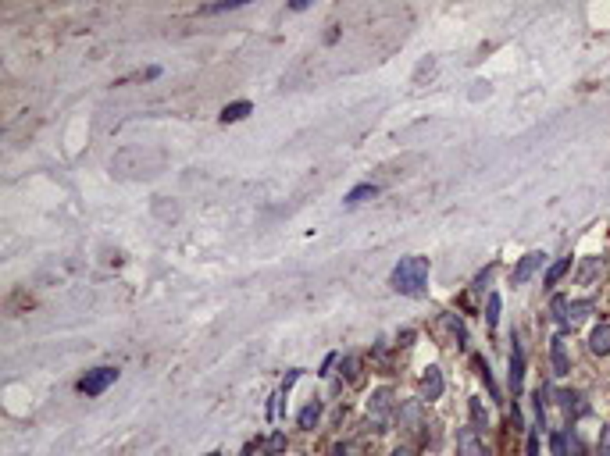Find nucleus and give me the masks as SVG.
<instances>
[{
    "label": "nucleus",
    "instance_id": "f257e3e1",
    "mask_svg": "<svg viewBox=\"0 0 610 456\" xmlns=\"http://www.w3.org/2000/svg\"><path fill=\"white\" fill-rule=\"evenodd\" d=\"M389 282H393V289L403 292V296H421L425 282H428V261L425 257H403L393 268V274H389Z\"/></svg>",
    "mask_w": 610,
    "mask_h": 456
},
{
    "label": "nucleus",
    "instance_id": "f03ea898",
    "mask_svg": "<svg viewBox=\"0 0 610 456\" xmlns=\"http://www.w3.org/2000/svg\"><path fill=\"white\" fill-rule=\"evenodd\" d=\"M118 382V371L114 367H96V371H89L82 382H79V392L82 396H101L107 385H114Z\"/></svg>",
    "mask_w": 610,
    "mask_h": 456
},
{
    "label": "nucleus",
    "instance_id": "7ed1b4c3",
    "mask_svg": "<svg viewBox=\"0 0 610 456\" xmlns=\"http://www.w3.org/2000/svg\"><path fill=\"white\" fill-rule=\"evenodd\" d=\"M389 410H393V396H389L385 389H378V392L372 396V403H368V417H372V424L378 428V432H385V417H389Z\"/></svg>",
    "mask_w": 610,
    "mask_h": 456
},
{
    "label": "nucleus",
    "instance_id": "20e7f679",
    "mask_svg": "<svg viewBox=\"0 0 610 456\" xmlns=\"http://www.w3.org/2000/svg\"><path fill=\"white\" fill-rule=\"evenodd\" d=\"M457 456H489L478 439V428H460L457 432Z\"/></svg>",
    "mask_w": 610,
    "mask_h": 456
},
{
    "label": "nucleus",
    "instance_id": "39448f33",
    "mask_svg": "<svg viewBox=\"0 0 610 456\" xmlns=\"http://www.w3.org/2000/svg\"><path fill=\"white\" fill-rule=\"evenodd\" d=\"M543 261H546V253H543V249H532V253H525V257L518 261V268H514V286H525L528 278L543 268Z\"/></svg>",
    "mask_w": 610,
    "mask_h": 456
},
{
    "label": "nucleus",
    "instance_id": "423d86ee",
    "mask_svg": "<svg viewBox=\"0 0 610 456\" xmlns=\"http://www.w3.org/2000/svg\"><path fill=\"white\" fill-rule=\"evenodd\" d=\"M521 385H525V349L514 339V349H510V389H514V396L521 392Z\"/></svg>",
    "mask_w": 610,
    "mask_h": 456
},
{
    "label": "nucleus",
    "instance_id": "0eeeda50",
    "mask_svg": "<svg viewBox=\"0 0 610 456\" xmlns=\"http://www.w3.org/2000/svg\"><path fill=\"white\" fill-rule=\"evenodd\" d=\"M550 360H553V374L557 378H564L571 371V360H568V346H564V335H557L550 342Z\"/></svg>",
    "mask_w": 610,
    "mask_h": 456
},
{
    "label": "nucleus",
    "instance_id": "6e6552de",
    "mask_svg": "<svg viewBox=\"0 0 610 456\" xmlns=\"http://www.w3.org/2000/svg\"><path fill=\"white\" fill-rule=\"evenodd\" d=\"M439 396H443V371H439V367H428L425 378H421V399L432 403V399H439Z\"/></svg>",
    "mask_w": 610,
    "mask_h": 456
},
{
    "label": "nucleus",
    "instance_id": "1a4fd4ad",
    "mask_svg": "<svg viewBox=\"0 0 610 456\" xmlns=\"http://www.w3.org/2000/svg\"><path fill=\"white\" fill-rule=\"evenodd\" d=\"M589 349L596 353V357H607L610 353V324H596L593 332H589Z\"/></svg>",
    "mask_w": 610,
    "mask_h": 456
},
{
    "label": "nucleus",
    "instance_id": "9d476101",
    "mask_svg": "<svg viewBox=\"0 0 610 456\" xmlns=\"http://www.w3.org/2000/svg\"><path fill=\"white\" fill-rule=\"evenodd\" d=\"M557 399H560V407H564L568 417H585V414H589V403H582L578 392H560Z\"/></svg>",
    "mask_w": 610,
    "mask_h": 456
},
{
    "label": "nucleus",
    "instance_id": "9b49d317",
    "mask_svg": "<svg viewBox=\"0 0 610 456\" xmlns=\"http://www.w3.org/2000/svg\"><path fill=\"white\" fill-rule=\"evenodd\" d=\"M254 107H250V100H236V104H229L225 111H222V125H232V121H239V118H247Z\"/></svg>",
    "mask_w": 610,
    "mask_h": 456
},
{
    "label": "nucleus",
    "instance_id": "f8f14e48",
    "mask_svg": "<svg viewBox=\"0 0 610 456\" xmlns=\"http://www.w3.org/2000/svg\"><path fill=\"white\" fill-rule=\"evenodd\" d=\"M568 271H571V257H564V261L550 264V271H546V278H543V282H546V289H553V286H557V282H560V278H564Z\"/></svg>",
    "mask_w": 610,
    "mask_h": 456
},
{
    "label": "nucleus",
    "instance_id": "ddd939ff",
    "mask_svg": "<svg viewBox=\"0 0 610 456\" xmlns=\"http://www.w3.org/2000/svg\"><path fill=\"white\" fill-rule=\"evenodd\" d=\"M318 417H322V403H318V399H311L307 407L300 410V428H307V432H311V428L318 424Z\"/></svg>",
    "mask_w": 610,
    "mask_h": 456
},
{
    "label": "nucleus",
    "instance_id": "4468645a",
    "mask_svg": "<svg viewBox=\"0 0 610 456\" xmlns=\"http://www.w3.org/2000/svg\"><path fill=\"white\" fill-rule=\"evenodd\" d=\"M589 310H593V299H575V303H568V324L589 317Z\"/></svg>",
    "mask_w": 610,
    "mask_h": 456
},
{
    "label": "nucleus",
    "instance_id": "2eb2a0df",
    "mask_svg": "<svg viewBox=\"0 0 610 456\" xmlns=\"http://www.w3.org/2000/svg\"><path fill=\"white\" fill-rule=\"evenodd\" d=\"M375 193H378V189H375L372 182H364V186H357V189H350V193H347V207H357V204H360V200H368V196H375Z\"/></svg>",
    "mask_w": 610,
    "mask_h": 456
},
{
    "label": "nucleus",
    "instance_id": "dca6fc26",
    "mask_svg": "<svg viewBox=\"0 0 610 456\" xmlns=\"http://www.w3.org/2000/svg\"><path fill=\"white\" fill-rule=\"evenodd\" d=\"M564 442H568V456H582L585 453V442H582V435L575 432V428H568V432H564Z\"/></svg>",
    "mask_w": 610,
    "mask_h": 456
},
{
    "label": "nucleus",
    "instance_id": "f3484780",
    "mask_svg": "<svg viewBox=\"0 0 610 456\" xmlns=\"http://www.w3.org/2000/svg\"><path fill=\"white\" fill-rule=\"evenodd\" d=\"M400 421L410 424V428H418V421H421V407H418V403H407V407L400 410Z\"/></svg>",
    "mask_w": 610,
    "mask_h": 456
},
{
    "label": "nucleus",
    "instance_id": "a211bd4d",
    "mask_svg": "<svg viewBox=\"0 0 610 456\" xmlns=\"http://www.w3.org/2000/svg\"><path fill=\"white\" fill-rule=\"evenodd\" d=\"M468 410H471V428H485V410H482V399H468Z\"/></svg>",
    "mask_w": 610,
    "mask_h": 456
},
{
    "label": "nucleus",
    "instance_id": "6ab92c4d",
    "mask_svg": "<svg viewBox=\"0 0 610 456\" xmlns=\"http://www.w3.org/2000/svg\"><path fill=\"white\" fill-rule=\"evenodd\" d=\"M485 321H489V324L500 321V296H496V292L489 296V303H485Z\"/></svg>",
    "mask_w": 610,
    "mask_h": 456
},
{
    "label": "nucleus",
    "instance_id": "aec40b11",
    "mask_svg": "<svg viewBox=\"0 0 610 456\" xmlns=\"http://www.w3.org/2000/svg\"><path fill=\"white\" fill-rule=\"evenodd\" d=\"M282 449H286V435H279V432L264 442V453H268V456H275V453H282Z\"/></svg>",
    "mask_w": 610,
    "mask_h": 456
},
{
    "label": "nucleus",
    "instance_id": "412c9836",
    "mask_svg": "<svg viewBox=\"0 0 610 456\" xmlns=\"http://www.w3.org/2000/svg\"><path fill=\"white\" fill-rule=\"evenodd\" d=\"M596 271H600V257H589V261H585V264H582V271H578V278H582V282H589V278H593Z\"/></svg>",
    "mask_w": 610,
    "mask_h": 456
},
{
    "label": "nucleus",
    "instance_id": "4be33fe9",
    "mask_svg": "<svg viewBox=\"0 0 610 456\" xmlns=\"http://www.w3.org/2000/svg\"><path fill=\"white\" fill-rule=\"evenodd\" d=\"M600 456H610V424L600 432Z\"/></svg>",
    "mask_w": 610,
    "mask_h": 456
},
{
    "label": "nucleus",
    "instance_id": "5701e85b",
    "mask_svg": "<svg viewBox=\"0 0 610 456\" xmlns=\"http://www.w3.org/2000/svg\"><path fill=\"white\" fill-rule=\"evenodd\" d=\"M343 374H347V378L357 374V357H347V360H343Z\"/></svg>",
    "mask_w": 610,
    "mask_h": 456
},
{
    "label": "nucleus",
    "instance_id": "b1692460",
    "mask_svg": "<svg viewBox=\"0 0 610 456\" xmlns=\"http://www.w3.org/2000/svg\"><path fill=\"white\" fill-rule=\"evenodd\" d=\"M528 456H539V435H528Z\"/></svg>",
    "mask_w": 610,
    "mask_h": 456
},
{
    "label": "nucleus",
    "instance_id": "393cba45",
    "mask_svg": "<svg viewBox=\"0 0 610 456\" xmlns=\"http://www.w3.org/2000/svg\"><path fill=\"white\" fill-rule=\"evenodd\" d=\"M389 456H414V453H410V449H393Z\"/></svg>",
    "mask_w": 610,
    "mask_h": 456
},
{
    "label": "nucleus",
    "instance_id": "a878e982",
    "mask_svg": "<svg viewBox=\"0 0 610 456\" xmlns=\"http://www.w3.org/2000/svg\"><path fill=\"white\" fill-rule=\"evenodd\" d=\"M211 456H222V453H211Z\"/></svg>",
    "mask_w": 610,
    "mask_h": 456
}]
</instances>
